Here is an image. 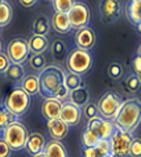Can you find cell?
Instances as JSON below:
<instances>
[{"mask_svg": "<svg viewBox=\"0 0 141 157\" xmlns=\"http://www.w3.org/2000/svg\"><path fill=\"white\" fill-rule=\"evenodd\" d=\"M65 69L58 63L48 65L41 73L40 77V94L44 98H57L59 100H67L69 90L63 85Z\"/></svg>", "mask_w": 141, "mask_h": 157, "instance_id": "cell-1", "label": "cell"}, {"mask_svg": "<svg viewBox=\"0 0 141 157\" xmlns=\"http://www.w3.org/2000/svg\"><path fill=\"white\" fill-rule=\"evenodd\" d=\"M113 123L116 128L133 133L141 125V99L132 97L123 100Z\"/></svg>", "mask_w": 141, "mask_h": 157, "instance_id": "cell-2", "label": "cell"}, {"mask_svg": "<svg viewBox=\"0 0 141 157\" xmlns=\"http://www.w3.org/2000/svg\"><path fill=\"white\" fill-rule=\"evenodd\" d=\"M94 62H95V58L91 50H86V49H81V48L74 46L73 49H70L67 52V57L65 59V66L67 71L83 77L92 70Z\"/></svg>", "mask_w": 141, "mask_h": 157, "instance_id": "cell-3", "label": "cell"}, {"mask_svg": "<svg viewBox=\"0 0 141 157\" xmlns=\"http://www.w3.org/2000/svg\"><path fill=\"white\" fill-rule=\"evenodd\" d=\"M2 137L8 144L12 152H19L21 149H25L26 141L29 137V131L23 121L16 119L7 128L2 131Z\"/></svg>", "mask_w": 141, "mask_h": 157, "instance_id": "cell-4", "label": "cell"}, {"mask_svg": "<svg viewBox=\"0 0 141 157\" xmlns=\"http://www.w3.org/2000/svg\"><path fill=\"white\" fill-rule=\"evenodd\" d=\"M30 104H32L30 95L26 94L20 87H15V89L11 90L10 93L7 94L3 106L6 107L16 119H19V117L24 116L26 112L29 111Z\"/></svg>", "mask_w": 141, "mask_h": 157, "instance_id": "cell-5", "label": "cell"}, {"mask_svg": "<svg viewBox=\"0 0 141 157\" xmlns=\"http://www.w3.org/2000/svg\"><path fill=\"white\" fill-rule=\"evenodd\" d=\"M121 103H123V99L116 91H113V90L104 91L102 94V97L96 102L99 115L107 120H113L119 111V108L121 106Z\"/></svg>", "mask_w": 141, "mask_h": 157, "instance_id": "cell-6", "label": "cell"}, {"mask_svg": "<svg viewBox=\"0 0 141 157\" xmlns=\"http://www.w3.org/2000/svg\"><path fill=\"white\" fill-rule=\"evenodd\" d=\"M133 139V133L128 131H123L120 128H116L109 139V147L111 157H129V147L131 141Z\"/></svg>", "mask_w": 141, "mask_h": 157, "instance_id": "cell-7", "label": "cell"}, {"mask_svg": "<svg viewBox=\"0 0 141 157\" xmlns=\"http://www.w3.org/2000/svg\"><path fill=\"white\" fill-rule=\"evenodd\" d=\"M6 53L10 58L11 63H17L23 65L25 63L29 58V46H28V40L24 37H15L8 42Z\"/></svg>", "mask_w": 141, "mask_h": 157, "instance_id": "cell-8", "label": "cell"}, {"mask_svg": "<svg viewBox=\"0 0 141 157\" xmlns=\"http://www.w3.org/2000/svg\"><path fill=\"white\" fill-rule=\"evenodd\" d=\"M67 16H69L70 25H71L73 30H78L90 25L91 11H90V7L83 2H75L73 8L67 12Z\"/></svg>", "mask_w": 141, "mask_h": 157, "instance_id": "cell-9", "label": "cell"}, {"mask_svg": "<svg viewBox=\"0 0 141 157\" xmlns=\"http://www.w3.org/2000/svg\"><path fill=\"white\" fill-rule=\"evenodd\" d=\"M99 13L104 24H115L123 15L121 0H99Z\"/></svg>", "mask_w": 141, "mask_h": 157, "instance_id": "cell-10", "label": "cell"}, {"mask_svg": "<svg viewBox=\"0 0 141 157\" xmlns=\"http://www.w3.org/2000/svg\"><path fill=\"white\" fill-rule=\"evenodd\" d=\"M86 128H89L92 132H95L100 140H109L112 133L115 132L116 125L113 123V120H107L100 115H98L90 120H87Z\"/></svg>", "mask_w": 141, "mask_h": 157, "instance_id": "cell-11", "label": "cell"}, {"mask_svg": "<svg viewBox=\"0 0 141 157\" xmlns=\"http://www.w3.org/2000/svg\"><path fill=\"white\" fill-rule=\"evenodd\" d=\"M74 42H75L77 48L86 50H92L96 44V33L92 27L87 25L85 28H81L75 30L74 34Z\"/></svg>", "mask_w": 141, "mask_h": 157, "instance_id": "cell-12", "label": "cell"}, {"mask_svg": "<svg viewBox=\"0 0 141 157\" xmlns=\"http://www.w3.org/2000/svg\"><path fill=\"white\" fill-rule=\"evenodd\" d=\"M59 119L65 121L69 127H75L82 120V108H79L70 102H67V100H65L62 104Z\"/></svg>", "mask_w": 141, "mask_h": 157, "instance_id": "cell-13", "label": "cell"}, {"mask_svg": "<svg viewBox=\"0 0 141 157\" xmlns=\"http://www.w3.org/2000/svg\"><path fill=\"white\" fill-rule=\"evenodd\" d=\"M63 102L57 98H44L41 104V115L45 117L46 120L57 119L61 115V110H62Z\"/></svg>", "mask_w": 141, "mask_h": 157, "instance_id": "cell-14", "label": "cell"}, {"mask_svg": "<svg viewBox=\"0 0 141 157\" xmlns=\"http://www.w3.org/2000/svg\"><path fill=\"white\" fill-rule=\"evenodd\" d=\"M46 128H48V132H49V136L51 137V140L62 141L67 136L70 127L65 121L61 120L59 117H57V119L46 120Z\"/></svg>", "mask_w": 141, "mask_h": 157, "instance_id": "cell-15", "label": "cell"}, {"mask_svg": "<svg viewBox=\"0 0 141 157\" xmlns=\"http://www.w3.org/2000/svg\"><path fill=\"white\" fill-rule=\"evenodd\" d=\"M50 27L58 34H67L73 30L67 13H63V12H54L53 13L50 19Z\"/></svg>", "mask_w": 141, "mask_h": 157, "instance_id": "cell-16", "label": "cell"}, {"mask_svg": "<svg viewBox=\"0 0 141 157\" xmlns=\"http://www.w3.org/2000/svg\"><path fill=\"white\" fill-rule=\"evenodd\" d=\"M28 46L30 54H45L49 50L50 42L48 40V36L32 34V37L28 40Z\"/></svg>", "mask_w": 141, "mask_h": 157, "instance_id": "cell-17", "label": "cell"}, {"mask_svg": "<svg viewBox=\"0 0 141 157\" xmlns=\"http://www.w3.org/2000/svg\"><path fill=\"white\" fill-rule=\"evenodd\" d=\"M20 89H23L26 94L32 95H37L40 94V77L38 74L30 73V74H25L23 77V79L20 81Z\"/></svg>", "mask_w": 141, "mask_h": 157, "instance_id": "cell-18", "label": "cell"}, {"mask_svg": "<svg viewBox=\"0 0 141 157\" xmlns=\"http://www.w3.org/2000/svg\"><path fill=\"white\" fill-rule=\"evenodd\" d=\"M89 100H90V93H89V89L86 87V85L78 87L75 90L69 91L67 102H70L71 104H74V106H77L79 108H82Z\"/></svg>", "mask_w": 141, "mask_h": 157, "instance_id": "cell-19", "label": "cell"}, {"mask_svg": "<svg viewBox=\"0 0 141 157\" xmlns=\"http://www.w3.org/2000/svg\"><path fill=\"white\" fill-rule=\"evenodd\" d=\"M45 136L40 132H32L29 133V137H28V141H26V145H25V149L28 151V153L30 155H36L40 153V152L44 151L45 148Z\"/></svg>", "mask_w": 141, "mask_h": 157, "instance_id": "cell-20", "label": "cell"}, {"mask_svg": "<svg viewBox=\"0 0 141 157\" xmlns=\"http://www.w3.org/2000/svg\"><path fill=\"white\" fill-rule=\"evenodd\" d=\"M111 152L109 140H99L95 147L83 148V157H107Z\"/></svg>", "mask_w": 141, "mask_h": 157, "instance_id": "cell-21", "label": "cell"}, {"mask_svg": "<svg viewBox=\"0 0 141 157\" xmlns=\"http://www.w3.org/2000/svg\"><path fill=\"white\" fill-rule=\"evenodd\" d=\"M127 20L132 24H137L141 21V0H128L124 10Z\"/></svg>", "mask_w": 141, "mask_h": 157, "instance_id": "cell-22", "label": "cell"}, {"mask_svg": "<svg viewBox=\"0 0 141 157\" xmlns=\"http://www.w3.org/2000/svg\"><path fill=\"white\" fill-rule=\"evenodd\" d=\"M32 30L33 34H38V36H48L50 32V20L46 15L40 13L34 16L32 21Z\"/></svg>", "mask_w": 141, "mask_h": 157, "instance_id": "cell-23", "label": "cell"}, {"mask_svg": "<svg viewBox=\"0 0 141 157\" xmlns=\"http://www.w3.org/2000/svg\"><path fill=\"white\" fill-rule=\"evenodd\" d=\"M44 153L46 155V157H69L67 149L63 145V143L59 140L48 141L44 148Z\"/></svg>", "mask_w": 141, "mask_h": 157, "instance_id": "cell-24", "label": "cell"}, {"mask_svg": "<svg viewBox=\"0 0 141 157\" xmlns=\"http://www.w3.org/2000/svg\"><path fill=\"white\" fill-rule=\"evenodd\" d=\"M49 49H50L53 58H54L57 62H65L66 57H67V46H66V42L62 38H55V40L50 44Z\"/></svg>", "mask_w": 141, "mask_h": 157, "instance_id": "cell-25", "label": "cell"}, {"mask_svg": "<svg viewBox=\"0 0 141 157\" xmlns=\"http://www.w3.org/2000/svg\"><path fill=\"white\" fill-rule=\"evenodd\" d=\"M105 71H107V75L113 81H121L125 75V67L121 61L119 59H112L107 65Z\"/></svg>", "mask_w": 141, "mask_h": 157, "instance_id": "cell-26", "label": "cell"}, {"mask_svg": "<svg viewBox=\"0 0 141 157\" xmlns=\"http://www.w3.org/2000/svg\"><path fill=\"white\" fill-rule=\"evenodd\" d=\"M123 87H124L125 93L128 94H137L139 91L141 90V83L139 81L137 75L135 73H128L127 75H124L123 78Z\"/></svg>", "mask_w": 141, "mask_h": 157, "instance_id": "cell-27", "label": "cell"}, {"mask_svg": "<svg viewBox=\"0 0 141 157\" xmlns=\"http://www.w3.org/2000/svg\"><path fill=\"white\" fill-rule=\"evenodd\" d=\"M26 62H28V66L30 67V70L34 71V74L41 73L48 66L45 54H30Z\"/></svg>", "mask_w": 141, "mask_h": 157, "instance_id": "cell-28", "label": "cell"}, {"mask_svg": "<svg viewBox=\"0 0 141 157\" xmlns=\"http://www.w3.org/2000/svg\"><path fill=\"white\" fill-rule=\"evenodd\" d=\"M63 85L69 91H71V90H75V89H78V87L83 86L85 85V81H83V77L66 70L65 71V78H63Z\"/></svg>", "mask_w": 141, "mask_h": 157, "instance_id": "cell-29", "label": "cell"}, {"mask_svg": "<svg viewBox=\"0 0 141 157\" xmlns=\"http://www.w3.org/2000/svg\"><path fill=\"white\" fill-rule=\"evenodd\" d=\"M12 19H13L12 6L7 0H4V2L0 3V28L7 27L12 21Z\"/></svg>", "mask_w": 141, "mask_h": 157, "instance_id": "cell-30", "label": "cell"}, {"mask_svg": "<svg viewBox=\"0 0 141 157\" xmlns=\"http://www.w3.org/2000/svg\"><path fill=\"white\" fill-rule=\"evenodd\" d=\"M6 77L12 82H19L23 79V77L25 75L23 65H17V63H11V66L8 67V70L4 73Z\"/></svg>", "mask_w": 141, "mask_h": 157, "instance_id": "cell-31", "label": "cell"}, {"mask_svg": "<svg viewBox=\"0 0 141 157\" xmlns=\"http://www.w3.org/2000/svg\"><path fill=\"white\" fill-rule=\"evenodd\" d=\"M100 139L98 137V135L95 132H92L91 129L89 128H85L82 133V145L83 148H91V147H95L96 144L99 143Z\"/></svg>", "mask_w": 141, "mask_h": 157, "instance_id": "cell-32", "label": "cell"}, {"mask_svg": "<svg viewBox=\"0 0 141 157\" xmlns=\"http://www.w3.org/2000/svg\"><path fill=\"white\" fill-rule=\"evenodd\" d=\"M98 115H99V110H98V104H96V102L89 100V102L82 107V117H85L86 120H90Z\"/></svg>", "mask_w": 141, "mask_h": 157, "instance_id": "cell-33", "label": "cell"}, {"mask_svg": "<svg viewBox=\"0 0 141 157\" xmlns=\"http://www.w3.org/2000/svg\"><path fill=\"white\" fill-rule=\"evenodd\" d=\"M77 0H53V10L54 12H63V13H67V12L71 10L73 6L75 4Z\"/></svg>", "mask_w": 141, "mask_h": 157, "instance_id": "cell-34", "label": "cell"}, {"mask_svg": "<svg viewBox=\"0 0 141 157\" xmlns=\"http://www.w3.org/2000/svg\"><path fill=\"white\" fill-rule=\"evenodd\" d=\"M13 120H16V117L4 106H0V132H2L4 128H7Z\"/></svg>", "mask_w": 141, "mask_h": 157, "instance_id": "cell-35", "label": "cell"}, {"mask_svg": "<svg viewBox=\"0 0 141 157\" xmlns=\"http://www.w3.org/2000/svg\"><path fill=\"white\" fill-rule=\"evenodd\" d=\"M129 157H141V137L133 136L129 147Z\"/></svg>", "mask_w": 141, "mask_h": 157, "instance_id": "cell-36", "label": "cell"}, {"mask_svg": "<svg viewBox=\"0 0 141 157\" xmlns=\"http://www.w3.org/2000/svg\"><path fill=\"white\" fill-rule=\"evenodd\" d=\"M11 66V61L6 52H0V74H4Z\"/></svg>", "mask_w": 141, "mask_h": 157, "instance_id": "cell-37", "label": "cell"}, {"mask_svg": "<svg viewBox=\"0 0 141 157\" xmlns=\"http://www.w3.org/2000/svg\"><path fill=\"white\" fill-rule=\"evenodd\" d=\"M11 155H12L11 148L3 140V137H0V157H11Z\"/></svg>", "mask_w": 141, "mask_h": 157, "instance_id": "cell-38", "label": "cell"}, {"mask_svg": "<svg viewBox=\"0 0 141 157\" xmlns=\"http://www.w3.org/2000/svg\"><path fill=\"white\" fill-rule=\"evenodd\" d=\"M132 73H135L136 75H139L141 73V57L135 54L133 59H132Z\"/></svg>", "mask_w": 141, "mask_h": 157, "instance_id": "cell-39", "label": "cell"}, {"mask_svg": "<svg viewBox=\"0 0 141 157\" xmlns=\"http://www.w3.org/2000/svg\"><path fill=\"white\" fill-rule=\"evenodd\" d=\"M38 0H19V3L25 8H32L33 6H36Z\"/></svg>", "mask_w": 141, "mask_h": 157, "instance_id": "cell-40", "label": "cell"}, {"mask_svg": "<svg viewBox=\"0 0 141 157\" xmlns=\"http://www.w3.org/2000/svg\"><path fill=\"white\" fill-rule=\"evenodd\" d=\"M136 56H139V57H141V42L139 44L137 49H136Z\"/></svg>", "mask_w": 141, "mask_h": 157, "instance_id": "cell-41", "label": "cell"}, {"mask_svg": "<svg viewBox=\"0 0 141 157\" xmlns=\"http://www.w3.org/2000/svg\"><path fill=\"white\" fill-rule=\"evenodd\" d=\"M136 30H137V33H139V34H141V21L136 24Z\"/></svg>", "mask_w": 141, "mask_h": 157, "instance_id": "cell-42", "label": "cell"}, {"mask_svg": "<svg viewBox=\"0 0 141 157\" xmlns=\"http://www.w3.org/2000/svg\"><path fill=\"white\" fill-rule=\"evenodd\" d=\"M33 157H46V155L44 153V151H42V152H40V153H36V155H33Z\"/></svg>", "mask_w": 141, "mask_h": 157, "instance_id": "cell-43", "label": "cell"}, {"mask_svg": "<svg viewBox=\"0 0 141 157\" xmlns=\"http://www.w3.org/2000/svg\"><path fill=\"white\" fill-rule=\"evenodd\" d=\"M137 78H139V81H140V83H141V73L139 74V75H137Z\"/></svg>", "mask_w": 141, "mask_h": 157, "instance_id": "cell-44", "label": "cell"}, {"mask_svg": "<svg viewBox=\"0 0 141 157\" xmlns=\"http://www.w3.org/2000/svg\"><path fill=\"white\" fill-rule=\"evenodd\" d=\"M0 52H2V40H0Z\"/></svg>", "mask_w": 141, "mask_h": 157, "instance_id": "cell-45", "label": "cell"}, {"mask_svg": "<svg viewBox=\"0 0 141 157\" xmlns=\"http://www.w3.org/2000/svg\"><path fill=\"white\" fill-rule=\"evenodd\" d=\"M45 2H53V0H45Z\"/></svg>", "mask_w": 141, "mask_h": 157, "instance_id": "cell-46", "label": "cell"}, {"mask_svg": "<svg viewBox=\"0 0 141 157\" xmlns=\"http://www.w3.org/2000/svg\"><path fill=\"white\" fill-rule=\"evenodd\" d=\"M2 2H4V0H0V3H2Z\"/></svg>", "mask_w": 141, "mask_h": 157, "instance_id": "cell-47", "label": "cell"}, {"mask_svg": "<svg viewBox=\"0 0 141 157\" xmlns=\"http://www.w3.org/2000/svg\"><path fill=\"white\" fill-rule=\"evenodd\" d=\"M107 157H111V156H109V155H108V156H107Z\"/></svg>", "mask_w": 141, "mask_h": 157, "instance_id": "cell-48", "label": "cell"}]
</instances>
